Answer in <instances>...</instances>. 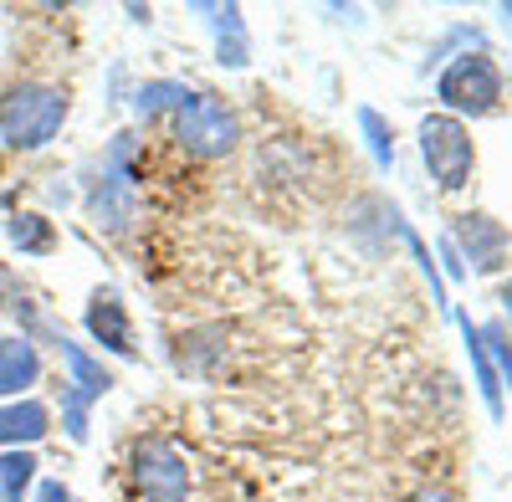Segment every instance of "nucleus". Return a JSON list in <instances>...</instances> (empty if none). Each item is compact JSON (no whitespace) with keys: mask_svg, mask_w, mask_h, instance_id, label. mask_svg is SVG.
<instances>
[{"mask_svg":"<svg viewBox=\"0 0 512 502\" xmlns=\"http://www.w3.org/2000/svg\"><path fill=\"white\" fill-rule=\"evenodd\" d=\"M175 139H180V149H190L195 159H221V154L236 149L241 123H236V113H231L216 93H190V98L175 108Z\"/></svg>","mask_w":512,"mask_h":502,"instance_id":"obj_5","label":"nucleus"},{"mask_svg":"<svg viewBox=\"0 0 512 502\" xmlns=\"http://www.w3.org/2000/svg\"><path fill=\"white\" fill-rule=\"evenodd\" d=\"M36 456L31 451H0V502H21L36 482Z\"/></svg>","mask_w":512,"mask_h":502,"instance_id":"obj_14","label":"nucleus"},{"mask_svg":"<svg viewBox=\"0 0 512 502\" xmlns=\"http://www.w3.org/2000/svg\"><path fill=\"white\" fill-rule=\"evenodd\" d=\"M52 431V410L41 405V400H11V405H0V446L6 451H21L31 441H41Z\"/></svg>","mask_w":512,"mask_h":502,"instance_id":"obj_9","label":"nucleus"},{"mask_svg":"<svg viewBox=\"0 0 512 502\" xmlns=\"http://www.w3.org/2000/svg\"><path fill=\"white\" fill-rule=\"evenodd\" d=\"M190 98V88H180V82H144V88H139V98H134V108L139 113H164V108H180Z\"/></svg>","mask_w":512,"mask_h":502,"instance_id":"obj_17","label":"nucleus"},{"mask_svg":"<svg viewBox=\"0 0 512 502\" xmlns=\"http://www.w3.org/2000/svg\"><path fill=\"white\" fill-rule=\"evenodd\" d=\"M67 113H72V103L62 88H52V82H21L16 93L0 98V139L21 154L47 149L62 134Z\"/></svg>","mask_w":512,"mask_h":502,"instance_id":"obj_1","label":"nucleus"},{"mask_svg":"<svg viewBox=\"0 0 512 502\" xmlns=\"http://www.w3.org/2000/svg\"><path fill=\"white\" fill-rule=\"evenodd\" d=\"M502 16H507V21H512V6H502Z\"/></svg>","mask_w":512,"mask_h":502,"instance_id":"obj_21","label":"nucleus"},{"mask_svg":"<svg viewBox=\"0 0 512 502\" xmlns=\"http://www.w3.org/2000/svg\"><path fill=\"white\" fill-rule=\"evenodd\" d=\"M482 349H487V359L497 369V380L512 390V328L507 323H487L482 328Z\"/></svg>","mask_w":512,"mask_h":502,"instance_id":"obj_16","label":"nucleus"},{"mask_svg":"<svg viewBox=\"0 0 512 502\" xmlns=\"http://www.w3.org/2000/svg\"><path fill=\"white\" fill-rule=\"evenodd\" d=\"M436 98L446 103L451 118H461V113L466 118H492L502 108V72H497V62L487 52H466V57H456L441 72Z\"/></svg>","mask_w":512,"mask_h":502,"instance_id":"obj_4","label":"nucleus"},{"mask_svg":"<svg viewBox=\"0 0 512 502\" xmlns=\"http://www.w3.org/2000/svg\"><path fill=\"white\" fill-rule=\"evenodd\" d=\"M82 323H88V333L108 349V354H118V359H134L139 349H134V328H128V308H123V298L113 287H98L93 292V303H88V313H82Z\"/></svg>","mask_w":512,"mask_h":502,"instance_id":"obj_8","label":"nucleus"},{"mask_svg":"<svg viewBox=\"0 0 512 502\" xmlns=\"http://www.w3.org/2000/svg\"><path fill=\"white\" fill-rule=\"evenodd\" d=\"M36 502H77V492L67 487V482H57V477H47L36 487Z\"/></svg>","mask_w":512,"mask_h":502,"instance_id":"obj_18","label":"nucleus"},{"mask_svg":"<svg viewBox=\"0 0 512 502\" xmlns=\"http://www.w3.org/2000/svg\"><path fill=\"white\" fill-rule=\"evenodd\" d=\"M41 380V354H36V344L26 339H0V395H26L31 385Z\"/></svg>","mask_w":512,"mask_h":502,"instance_id":"obj_10","label":"nucleus"},{"mask_svg":"<svg viewBox=\"0 0 512 502\" xmlns=\"http://www.w3.org/2000/svg\"><path fill=\"white\" fill-rule=\"evenodd\" d=\"M210 31H216V57L226 67H246V52H251V41H246V21L236 6H200Z\"/></svg>","mask_w":512,"mask_h":502,"instance_id":"obj_11","label":"nucleus"},{"mask_svg":"<svg viewBox=\"0 0 512 502\" xmlns=\"http://www.w3.org/2000/svg\"><path fill=\"white\" fill-rule=\"evenodd\" d=\"M359 129H364V144H369L374 164H379V170H390V164H395V134H390V123H384L374 108H359Z\"/></svg>","mask_w":512,"mask_h":502,"instance_id":"obj_15","label":"nucleus"},{"mask_svg":"<svg viewBox=\"0 0 512 502\" xmlns=\"http://www.w3.org/2000/svg\"><path fill=\"white\" fill-rule=\"evenodd\" d=\"M6 236L16 251H26V257H47V251L57 246V226L41 216V211H16L6 221Z\"/></svg>","mask_w":512,"mask_h":502,"instance_id":"obj_13","label":"nucleus"},{"mask_svg":"<svg viewBox=\"0 0 512 502\" xmlns=\"http://www.w3.org/2000/svg\"><path fill=\"white\" fill-rule=\"evenodd\" d=\"M0 308H6V292H0Z\"/></svg>","mask_w":512,"mask_h":502,"instance_id":"obj_22","label":"nucleus"},{"mask_svg":"<svg viewBox=\"0 0 512 502\" xmlns=\"http://www.w3.org/2000/svg\"><path fill=\"white\" fill-rule=\"evenodd\" d=\"M128 482L139 502H190V462L175 441L144 436L128 451Z\"/></svg>","mask_w":512,"mask_h":502,"instance_id":"obj_3","label":"nucleus"},{"mask_svg":"<svg viewBox=\"0 0 512 502\" xmlns=\"http://www.w3.org/2000/svg\"><path fill=\"white\" fill-rule=\"evenodd\" d=\"M410 502H456V497H451L446 487H425V492H420V497H410Z\"/></svg>","mask_w":512,"mask_h":502,"instance_id":"obj_19","label":"nucleus"},{"mask_svg":"<svg viewBox=\"0 0 512 502\" xmlns=\"http://www.w3.org/2000/svg\"><path fill=\"white\" fill-rule=\"evenodd\" d=\"M497 303H502V313H507V318H512V277H507V282H502V287H497Z\"/></svg>","mask_w":512,"mask_h":502,"instance_id":"obj_20","label":"nucleus"},{"mask_svg":"<svg viewBox=\"0 0 512 502\" xmlns=\"http://www.w3.org/2000/svg\"><path fill=\"white\" fill-rule=\"evenodd\" d=\"M420 159H425V170H431L436 190H446V195L466 190V185H472V175H477L472 129H466L461 118H451V113L420 118Z\"/></svg>","mask_w":512,"mask_h":502,"instance_id":"obj_2","label":"nucleus"},{"mask_svg":"<svg viewBox=\"0 0 512 502\" xmlns=\"http://www.w3.org/2000/svg\"><path fill=\"white\" fill-rule=\"evenodd\" d=\"M456 241L466 251V272H502L507 267V251H512V231L487 216V211H466L456 216Z\"/></svg>","mask_w":512,"mask_h":502,"instance_id":"obj_7","label":"nucleus"},{"mask_svg":"<svg viewBox=\"0 0 512 502\" xmlns=\"http://www.w3.org/2000/svg\"><path fill=\"white\" fill-rule=\"evenodd\" d=\"M461 339H466V354H472V369H477V390H482V405L492 421H502V380H497V369L482 349V328L472 318H461Z\"/></svg>","mask_w":512,"mask_h":502,"instance_id":"obj_12","label":"nucleus"},{"mask_svg":"<svg viewBox=\"0 0 512 502\" xmlns=\"http://www.w3.org/2000/svg\"><path fill=\"white\" fill-rule=\"evenodd\" d=\"M128 154H134V139L118 134V144L103 154V175L88 190V216L98 231H123L134 221V170H128Z\"/></svg>","mask_w":512,"mask_h":502,"instance_id":"obj_6","label":"nucleus"}]
</instances>
